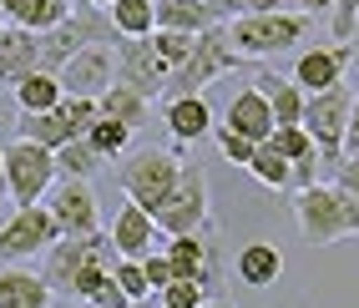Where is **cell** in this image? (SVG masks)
Returning a JSON list of instances; mask_svg holds the SVG:
<instances>
[{
    "mask_svg": "<svg viewBox=\"0 0 359 308\" xmlns=\"http://www.w3.org/2000/svg\"><path fill=\"white\" fill-rule=\"evenodd\" d=\"M309 20L314 15H304V10H253V15L223 20V31L243 61H269L278 51H299L309 36Z\"/></svg>",
    "mask_w": 359,
    "mask_h": 308,
    "instance_id": "6da1fadb",
    "label": "cell"
},
{
    "mask_svg": "<svg viewBox=\"0 0 359 308\" xmlns=\"http://www.w3.org/2000/svg\"><path fill=\"white\" fill-rule=\"evenodd\" d=\"M238 66H243V56L233 51L228 31L223 26H208V31H198L193 51L172 66V76H167V86H162V102L167 97H187V91H208L218 76H228V71H238Z\"/></svg>",
    "mask_w": 359,
    "mask_h": 308,
    "instance_id": "7a4b0ae2",
    "label": "cell"
},
{
    "mask_svg": "<svg viewBox=\"0 0 359 308\" xmlns=\"http://www.w3.org/2000/svg\"><path fill=\"white\" fill-rule=\"evenodd\" d=\"M81 46H116L107 6H86V0H76L51 31H41V66L56 71L66 56H76Z\"/></svg>",
    "mask_w": 359,
    "mask_h": 308,
    "instance_id": "3957f363",
    "label": "cell"
},
{
    "mask_svg": "<svg viewBox=\"0 0 359 308\" xmlns=\"http://www.w3.org/2000/svg\"><path fill=\"white\" fill-rule=\"evenodd\" d=\"M182 172V157L177 152H162V147H127L122 152V167H116V182H122V197H132L142 212H157V202L172 192V182Z\"/></svg>",
    "mask_w": 359,
    "mask_h": 308,
    "instance_id": "277c9868",
    "label": "cell"
},
{
    "mask_svg": "<svg viewBox=\"0 0 359 308\" xmlns=\"http://www.w3.org/2000/svg\"><path fill=\"white\" fill-rule=\"evenodd\" d=\"M349 106H354V91H349L344 81H334V86L309 91V97H304V116H299V127H304V132H309V141L319 147V157H324V167H329V172L339 167V141H344Z\"/></svg>",
    "mask_w": 359,
    "mask_h": 308,
    "instance_id": "5b68a950",
    "label": "cell"
},
{
    "mask_svg": "<svg viewBox=\"0 0 359 308\" xmlns=\"http://www.w3.org/2000/svg\"><path fill=\"white\" fill-rule=\"evenodd\" d=\"M0 152H6V197H11L15 207L41 202L46 187L56 182V157H51V147L15 136L11 147H0Z\"/></svg>",
    "mask_w": 359,
    "mask_h": 308,
    "instance_id": "8992f818",
    "label": "cell"
},
{
    "mask_svg": "<svg viewBox=\"0 0 359 308\" xmlns=\"http://www.w3.org/2000/svg\"><path fill=\"white\" fill-rule=\"evenodd\" d=\"M41 207L51 212L61 238H81V232L102 227V202H97V187H91L86 177H56L51 187H46Z\"/></svg>",
    "mask_w": 359,
    "mask_h": 308,
    "instance_id": "52a82bcc",
    "label": "cell"
},
{
    "mask_svg": "<svg viewBox=\"0 0 359 308\" xmlns=\"http://www.w3.org/2000/svg\"><path fill=\"white\" fill-rule=\"evenodd\" d=\"M91 116H97V102H91V97H66V91H61V102L51 111H20L15 116V132L26 141H41V147L56 152L61 141L81 136L91 127Z\"/></svg>",
    "mask_w": 359,
    "mask_h": 308,
    "instance_id": "ba28073f",
    "label": "cell"
},
{
    "mask_svg": "<svg viewBox=\"0 0 359 308\" xmlns=\"http://www.w3.org/2000/svg\"><path fill=\"white\" fill-rule=\"evenodd\" d=\"M152 223H157V232H167V238H172V232H198V227H208V172L182 162L172 192L157 202Z\"/></svg>",
    "mask_w": 359,
    "mask_h": 308,
    "instance_id": "9c48e42d",
    "label": "cell"
},
{
    "mask_svg": "<svg viewBox=\"0 0 359 308\" xmlns=\"http://www.w3.org/2000/svg\"><path fill=\"white\" fill-rule=\"evenodd\" d=\"M294 223L299 238L309 248H329L344 238V218H339V187L334 182H309L294 192Z\"/></svg>",
    "mask_w": 359,
    "mask_h": 308,
    "instance_id": "30bf717a",
    "label": "cell"
},
{
    "mask_svg": "<svg viewBox=\"0 0 359 308\" xmlns=\"http://www.w3.org/2000/svg\"><path fill=\"white\" fill-rule=\"evenodd\" d=\"M56 238H61V232H56L51 212H46L41 202L15 207V212H11V223L0 227V263H26V258L46 253Z\"/></svg>",
    "mask_w": 359,
    "mask_h": 308,
    "instance_id": "8fae6325",
    "label": "cell"
},
{
    "mask_svg": "<svg viewBox=\"0 0 359 308\" xmlns=\"http://www.w3.org/2000/svg\"><path fill=\"white\" fill-rule=\"evenodd\" d=\"M56 81H61L66 97H91L97 102L102 91L116 81V51L111 46H81L76 56H66L56 66Z\"/></svg>",
    "mask_w": 359,
    "mask_h": 308,
    "instance_id": "7c38bea8",
    "label": "cell"
},
{
    "mask_svg": "<svg viewBox=\"0 0 359 308\" xmlns=\"http://www.w3.org/2000/svg\"><path fill=\"white\" fill-rule=\"evenodd\" d=\"M167 76H172V66L157 56L152 36H137V41H122V46H116V81H122V86H132V91H142L147 102H157L162 86H167Z\"/></svg>",
    "mask_w": 359,
    "mask_h": 308,
    "instance_id": "4fadbf2b",
    "label": "cell"
},
{
    "mask_svg": "<svg viewBox=\"0 0 359 308\" xmlns=\"http://www.w3.org/2000/svg\"><path fill=\"white\" fill-rule=\"evenodd\" d=\"M354 61V41H334V46H309V51L294 56V71H289V81L304 91H324L334 81H344V71Z\"/></svg>",
    "mask_w": 359,
    "mask_h": 308,
    "instance_id": "5bb4252c",
    "label": "cell"
},
{
    "mask_svg": "<svg viewBox=\"0 0 359 308\" xmlns=\"http://www.w3.org/2000/svg\"><path fill=\"white\" fill-rule=\"evenodd\" d=\"M86 253H91V232H81V238H56L51 248L41 253L46 258L41 278H46V288H51V298H71V283H76Z\"/></svg>",
    "mask_w": 359,
    "mask_h": 308,
    "instance_id": "9a60e30c",
    "label": "cell"
},
{
    "mask_svg": "<svg viewBox=\"0 0 359 308\" xmlns=\"http://www.w3.org/2000/svg\"><path fill=\"white\" fill-rule=\"evenodd\" d=\"M107 238H111L116 258H142L147 248H157V223H152V212H142L132 197H122L111 227H107Z\"/></svg>",
    "mask_w": 359,
    "mask_h": 308,
    "instance_id": "2e32d148",
    "label": "cell"
},
{
    "mask_svg": "<svg viewBox=\"0 0 359 308\" xmlns=\"http://www.w3.org/2000/svg\"><path fill=\"white\" fill-rule=\"evenodd\" d=\"M212 243H218V232H212V227L172 232V238H167V248H162V253H167V263H172V278H198V283H203ZM203 293H208V288H203Z\"/></svg>",
    "mask_w": 359,
    "mask_h": 308,
    "instance_id": "e0dca14e",
    "label": "cell"
},
{
    "mask_svg": "<svg viewBox=\"0 0 359 308\" xmlns=\"http://www.w3.org/2000/svg\"><path fill=\"white\" fill-rule=\"evenodd\" d=\"M162 122H167V132H172L177 141H203V136L212 132V106H208L203 91H187V97H167Z\"/></svg>",
    "mask_w": 359,
    "mask_h": 308,
    "instance_id": "ac0fdd59",
    "label": "cell"
},
{
    "mask_svg": "<svg viewBox=\"0 0 359 308\" xmlns=\"http://www.w3.org/2000/svg\"><path fill=\"white\" fill-rule=\"evenodd\" d=\"M233 273H238L243 288H273V283L283 278V253H278L269 238H253L248 248H238Z\"/></svg>",
    "mask_w": 359,
    "mask_h": 308,
    "instance_id": "d6986e66",
    "label": "cell"
},
{
    "mask_svg": "<svg viewBox=\"0 0 359 308\" xmlns=\"http://www.w3.org/2000/svg\"><path fill=\"white\" fill-rule=\"evenodd\" d=\"M36 66H41V36L6 20V31H0V81L11 86V81H20Z\"/></svg>",
    "mask_w": 359,
    "mask_h": 308,
    "instance_id": "ffe728a7",
    "label": "cell"
},
{
    "mask_svg": "<svg viewBox=\"0 0 359 308\" xmlns=\"http://www.w3.org/2000/svg\"><path fill=\"white\" fill-rule=\"evenodd\" d=\"M223 127H233L238 136H248V141H263V136L273 132V111H269V97H263L258 86L238 91V97L228 102V116H223Z\"/></svg>",
    "mask_w": 359,
    "mask_h": 308,
    "instance_id": "44dd1931",
    "label": "cell"
},
{
    "mask_svg": "<svg viewBox=\"0 0 359 308\" xmlns=\"http://www.w3.org/2000/svg\"><path fill=\"white\" fill-rule=\"evenodd\" d=\"M152 20L162 31H187V36H198L208 26H223V15L208 0H152Z\"/></svg>",
    "mask_w": 359,
    "mask_h": 308,
    "instance_id": "7402d4cb",
    "label": "cell"
},
{
    "mask_svg": "<svg viewBox=\"0 0 359 308\" xmlns=\"http://www.w3.org/2000/svg\"><path fill=\"white\" fill-rule=\"evenodd\" d=\"M0 308H51V288L41 273L11 263L0 268Z\"/></svg>",
    "mask_w": 359,
    "mask_h": 308,
    "instance_id": "603a6c76",
    "label": "cell"
},
{
    "mask_svg": "<svg viewBox=\"0 0 359 308\" xmlns=\"http://www.w3.org/2000/svg\"><path fill=\"white\" fill-rule=\"evenodd\" d=\"M263 97H269V111H273V127H299V116H304V91L289 81V76H278V71H258V81H253Z\"/></svg>",
    "mask_w": 359,
    "mask_h": 308,
    "instance_id": "cb8c5ba5",
    "label": "cell"
},
{
    "mask_svg": "<svg viewBox=\"0 0 359 308\" xmlns=\"http://www.w3.org/2000/svg\"><path fill=\"white\" fill-rule=\"evenodd\" d=\"M97 111H102V116H116V122L132 127V132H142V127L152 122V102L142 97V91L122 86V81H111L102 97H97Z\"/></svg>",
    "mask_w": 359,
    "mask_h": 308,
    "instance_id": "d4e9b609",
    "label": "cell"
},
{
    "mask_svg": "<svg viewBox=\"0 0 359 308\" xmlns=\"http://www.w3.org/2000/svg\"><path fill=\"white\" fill-rule=\"evenodd\" d=\"M11 91H15L20 111H51L61 102V81H56V71H46V66H36L20 81H11Z\"/></svg>",
    "mask_w": 359,
    "mask_h": 308,
    "instance_id": "484cf974",
    "label": "cell"
},
{
    "mask_svg": "<svg viewBox=\"0 0 359 308\" xmlns=\"http://www.w3.org/2000/svg\"><path fill=\"white\" fill-rule=\"evenodd\" d=\"M56 157V177H97L102 167H107V157L97 152V147H91V141L86 136H71V141H61V147L51 152Z\"/></svg>",
    "mask_w": 359,
    "mask_h": 308,
    "instance_id": "4316f807",
    "label": "cell"
},
{
    "mask_svg": "<svg viewBox=\"0 0 359 308\" xmlns=\"http://www.w3.org/2000/svg\"><path fill=\"white\" fill-rule=\"evenodd\" d=\"M107 15H111L116 41H137V36H152V31H157V20H152V0H111Z\"/></svg>",
    "mask_w": 359,
    "mask_h": 308,
    "instance_id": "83f0119b",
    "label": "cell"
},
{
    "mask_svg": "<svg viewBox=\"0 0 359 308\" xmlns=\"http://www.w3.org/2000/svg\"><path fill=\"white\" fill-rule=\"evenodd\" d=\"M81 136H86L91 147H97V152L107 157V162H116V157H122V152L132 147V136H137V132H132V127H122L116 116H102V111H97V116H91V127H86Z\"/></svg>",
    "mask_w": 359,
    "mask_h": 308,
    "instance_id": "f1b7e54d",
    "label": "cell"
},
{
    "mask_svg": "<svg viewBox=\"0 0 359 308\" xmlns=\"http://www.w3.org/2000/svg\"><path fill=\"white\" fill-rule=\"evenodd\" d=\"M243 172H253V182L269 187V192H289V162H283L269 141H258V147H253V157H248Z\"/></svg>",
    "mask_w": 359,
    "mask_h": 308,
    "instance_id": "f546056e",
    "label": "cell"
},
{
    "mask_svg": "<svg viewBox=\"0 0 359 308\" xmlns=\"http://www.w3.org/2000/svg\"><path fill=\"white\" fill-rule=\"evenodd\" d=\"M263 141H269V147H273L283 162H299L304 152H319L314 141H309V132H304V127H273V132L263 136Z\"/></svg>",
    "mask_w": 359,
    "mask_h": 308,
    "instance_id": "4dcf8cb0",
    "label": "cell"
},
{
    "mask_svg": "<svg viewBox=\"0 0 359 308\" xmlns=\"http://www.w3.org/2000/svg\"><path fill=\"white\" fill-rule=\"evenodd\" d=\"M157 298V308H198L208 293H203V283L198 278H172L162 293H152Z\"/></svg>",
    "mask_w": 359,
    "mask_h": 308,
    "instance_id": "1f68e13d",
    "label": "cell"
},
{
    "mask_svg": "<svg viewBox=\"0 0 359 308\" xmlns=\"http://www.w3.org/2000/svg\"><path fill=\"white\" fill-rule=\"evenodd\" d=\"M212 141H218V152L233 162V167H248V157H253V147H258V141H248V136H238L233 127H212L208 132Z\"/></svg>",
    "mask_w": 359,
    "mask_h": 308,
    "instance_id": "d6a6232c",
    "label": "cell"
},
{
    "mask_svg": "<svg viewBox=\"0 0 359 308\" xmlns=\"http://www.w3.org/2000/svg\"><path fill=\"white\" fill-rule=\"evenodd\" d=\"M111 278L116 283H122V293L137 303V298H152V288H147V278H142V263H137V258H116V263H111Z\"/></svg>",
    "mask_w": 359,
    "mask_h": 308,
    "instance_id": "836d02e7",
    "label": "cell"
},
{
    "mask_svg": "<svg viewBox=\"0 0 359 308\" xmlns=\"http://www.w3.org/2000/svg\"><path fill=\"white\" fill-rule=\"evenodd\" d=\"M71 6H76V0H31V10H26V31H36V36H41V31H51Z\"/></svg>",
    "mask_w": 359,
    "mask_h": 308,
    "instance_id": "e575fe53",
    "label": "cell"
},
{
    "mask_svg": "<svg viewBox=\"0 0 359 308\" xmlns=\"http://www.w3.org/2000/svg\"><path fill=\"white\" fill-rule=\"evenodd\" d=\"M193 41H198V36H187V31H162V26L152 31V46H157V56H162L167 66H177L187 51H193Z\"/></svg>",
    "mask_w": 359,
    "mask_h": 308,
    "instance_id": "d590c367",
    "label": "cell"
},
{
    "mask_svg": "<svg viewBox=\"0 0 359 308\" xmlns=\"http://www.w3.org/2000/svg\"><path fill=\"white\" fill-rule=\"evenodd\" d=\"M137 263H142V278H147V288H152V293H162L167 283H172V263H167V253L147 248V253L137 258Z\"/></svg>",
    "mask_w": 359,
    "mask_h": 308,
    "instance_id": "8d00e7d4",
    "label": "cell"
},
{
    "mask_svg": "<svg viewBox=\"0 0 359 308\" xmlns=\"http://www.w3.org/2000/svg\"><path fill=\"white\" fill-rule=\"evenodd\" d=\"M81 303H91V308H132V298L122 293V283H116L111 273H107V278H102V283H97V288H91Z\"/></svg>",
    "mask_w": 359,
    "mask_h": 308,
    "instance_id": "74e56055",
    "label": "cell"
},
{
    "mask_svg": "<svg viewBox=\"0 0 359 308\" xmlns=\"http://www.w3.org/2000/svg\"><path fill=\"white\" fill-rule=\"evenodd\" d=\"M208 6L223 20H233V15H253V10H283V0H208Z\"/></svg>",
    "mask_w": 359,
    "mask_h": 308,
    "instance_id": "f35d334b",
    "label": "cell"
},
{
    "mask_svg": "<svg viewBox=\"0 0 359 308\" xmlns=\"http://www.w3.org/2000/svg\"><path fill=\"white\" fill-rule=\"evenodd\" d=\"M359 31V0H334V41H354Z\"/></svg>",
    "mask_w": 359,
    "mask_h": 308,
    "instance_id": "ab89813d",
    "label": "cell"
},
{
    "mask_svg": "<svg viewBox=\"0 0 359 308\" xmlns=\"http://www.w3.org/2000/svg\"><path fill=\"white\" fill-rule=\"evenodd\" d=\"M339 218H344V238H359V192H349V187H339Z\"/></svg>",
    "mask_w": 359,
    "mask_h": 308,
    "instance_id": "60d3db41",
    "label": "cell"
},
{
    "mask_svg": "<svg viewBox=\"0 0 359 308\" xmlns=\"http://www.w3.org/2000/svg\"><path fill=\"white\" fill-rule=\"evenodd\" d=\"M344 157H359V97L349 106V122H344V141H339V162Z\"/></svg>",
    "mask_w": 359,
    "mask_h": 308,
    "instance_id": "b9f144b4",
    "label": "cell"
},
{
    "mask_svg": "<svg viewBox=\"0 0 359 308\" xmlns=\"http://www.w3.org/2000/svg\"><path fill=\"white\" fill-rule=\"evenodd\" d=\"M329 182H339V187H349V192H359V157H344L339 167L329 172Z\"/></svg>",
    "mask_w": 359,
    "mask_h": 308,
    "instance_id": "7bdbcfd3",
    "label": "cell"
},
{
    "mask_svg": "<svg viewBox=\"0 0 359 308\" xmlns=\"http://www.w3.org/2000/svg\"><path fill=\"white\" fill-rule=\"evenodd\" d=\"M294 10H304V15H324V10H334V0H294Z\"/></svg>",
    "mask_w": 359,
    "mask_h": 308,
    "instance_id": "ee69618b",
    "label": "cell"
},
{
    "mask_svg": "<svg viewBox=\"0 0 359 308\" xmlns=\"http://www.w3.org/2000/svg\"><path fill=\"white\" fill-rule=\"evenodd\" d=\"M198 308H233V303H228V293H212V298H203Z\"/></svg>",
    "mask_w": 359,
    "mask_h": 308,
    "instance_id": "f6af8a7d",
    "label": "cell"
},
{
    "mask_svg": "<svg viewBox=\"0 0 359 308\" xmlns=\"http://www.w3.org/2000/svg\"><path fill=\"white\" fill-rule=\"evenodd\" d=\"M0 197H6V152H0Z\"/></svg>",
    "mask_w": 359,
    "mask_h": 308,
    "instance_id": "bcb514c9",
    "label": "cell"
},
{
    "mask_svg": "<svg viewBox=\"0 0 359 308\" xmlns=\"http://www.w3.org/2000/svg\"><path fill=\"white\" fill-rule=\"evenodd\" d=\"M132 308H157V303H152V298H137V303H132Z\"/></svg>",
    "mask_w": 359,
    "mask_h": 308,
    "instance_id": "7dc6e473",
    "label": "cell"
},
{
    "mask_svg": "<svg viewBox=\"0 0 359 308\" xmlns=\"http://www.w3.org/2000/svg\"><path fill=\"white\" fill-rule=\"evenodd\" d=\"M86 6H111V0H86Z\"/></svg>",
    "mask_w": 359,
    "mask_h": 308,
    "instance_id": "c3c4849f",
    "label": "cell"
},
{
    "mask_svg": "<svg viewBox=\"0 0 359 308\" xmlns=\"http://www.w3.org/2000/svg\"><path fill=\"white\" fill-rule=\"evenodd\" d=\"M0 31H6V10H0Z\"/></svg>",
    "mask_w": 359,
    "mask_h": 308,
    "instance_id": "681fc988",
    "label": "cell"
},
{
    "mask_svg": "<svg viewBox=\"0 0 359 308\" xmlns=\"http://www.w3.org/2000/svg\"><path fill=\"white\" fill-rule=\"evenodd\" d=\"M81 308H91V303H81Z\"/></svg>",
    "mask_w": 359,
    "mask_h": 308,
    "instance_id": "f907efd6",
    "label": "cell"
}]
</instances>
